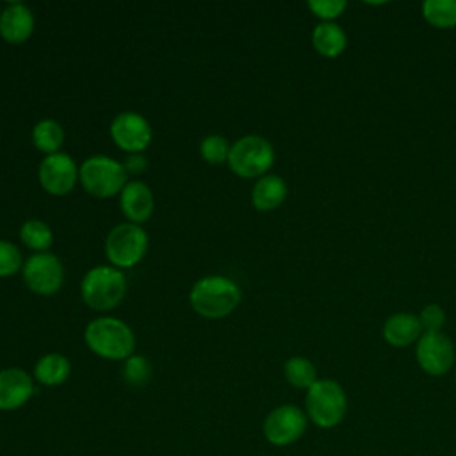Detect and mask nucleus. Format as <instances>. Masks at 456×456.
I'll return each instance as SVG.
<instances>
[{"mask_svg":"<svg viewBox=\"0 0 456 456\" xmlns=\"http://www.w3.org/2000/svg\"><path fill=\"white\" fill-rule=\"evenodd\" d=\"M305 413L321 429L342 424L347 413V395L337 379L319 378L305 395Z\"/></svg>","mask_w":456,"mask_h":456,"instance_id":"obj_1","label":"nucleus"},{"mask_svg":"<svg viewBox=\"0 0 456 456\" xmlns=\"http://www.w3.org/2000/svg\"><path fill=\"white\" fill-rule=\"evenodd\" d=\"M239 285L226 276H205L198 280L189 294L192 308L208 319L226 317L240 303Z\"/></svg>","mask_w":456,"mask_h":456,"instance_id":"obj_2","label":"nucleus"},{"mask_svg":"<svg viewBox=\"0 0 456 456\" xmlns=\"http://www.w3.org/2000/svg\"><path fill=\"white\" fill-rule=\"evenodd\" d=\"M87 347L107 360H126L135 347L132 330L116 317H98L86 328Z\"/></svg>","mask_w":456,"mask_h":456,"instance_id":"obj_3","label":"nucleus"},{"mask_svg":"<svg viewBox=\"0 0 456 456\" xmlns=\"http://www.w3.org/2000/svg\"><path fill=\"white\" fill-rule=\"evenodd\" d=\"M126 280L121 271L109 265H98L86 273L80 294L87 306L94 310H110L125 296Z\"/></svg>","mask_w":456,"mask_h":456,"instance_id":"obj_4","label":"nucleus"},{"mask_svg":"<svg viewBox=\"0 0 456 456\" xmlns=\"http://www.w3.org/2000/svg\"><path fill=\"white\" fill-rule=\"evenodd\" d=\"M78 176L84 189L96 198H110L126 185L125 166L105 155H94L84 160Z\"/></svg>","mask_w":456,"mask_h":456,"instance_id":"obj_5","label":"nucleus"},{"mask_svg":"<svg viewBox=\"0 0 456 456\" xmlns=\"http://www.w3.org/2000/svg\"><path fill=\"white\" fill-rule=\"evenodd\" d=\"M274 162V150L265 137L244 135L230 146L228 166L242 178L264 176Z\"/></svg>","mask_w":456,"mask_h":456,"instance_id":"obj_6","label":"nucleus"},{"mask_svg":"<svg viewBox=\"0 0 456 456\" xmlns=\"http://www.w3.org/2000/svg\"><path fill=\"white\" fill-rule=\"evenodd\" d=\"M308 428L305 410L296 404H280L273 408L262 424L264 438L274 447H287L297 442Z\"/></svg>","mask_w":456,"mask_h":456,"instance_id":"obj_7","label":"nucleus"},{"mask_svg":"<svg viewBox=\"0 0 456 456\" xmlns=\"http://www.w3.org/2000/svg\"><path fill=\"white\" fill-rule=\"evenodd\" d=\"M148 249L146 232L134 223L114 226L105 240L107 258L118 267H132L144 256Z\"/></svg>","mask_w":456,"mask_h":456,"instance_id":"obj_8","label":"nucleus"},{"mask_svg":"<svg viewBox=\"0 0 456 456\" xmlns=\"http://www.w3.org/2000/svg\"><path fill=\"white\" fill-rule=\"evenodd\" d=\"M415 358L422 372L436 378L452 369L456 362V349L444 331L422 333L415 344Z\"/></svg>","mask_w":456,"mask_h":456,"instance_id":"obj_9","label":"nucleus"},{"mask_svg":"<svg viewBox=\"0 0 456 456\" xmlns=\"http://www.w3.org/2000/svg\"><path fill=\"white\" fill-rule=\"evenodd\" d=\"M64 278L61 260L52 253H34L23 265V280L27 287L41 296L55 294Z\"/></svg>","mask_w":456,"mask_h":456,"instance_id":"obj_10","label":"nucleus"},{"mask_svg":"<svg viewBox=\"0 0 456 456\" xmlns=\"http://www.w3.org/2000/svg\"><path fill=\"white\" fill-rule=\"evenodd\" d=\"M78 169L75 160L68 153L46 155L39 164V182L50 194L62 196L69 192L77 183Z\"/></svg>","mask_w":456,"mask_h":456,"instance_id":"obj_11","label":"nucleus"},{"mask_svg":"<svg viewBox=\"0 0 456 456\" xmlns=\"http://www.w3.org/2000/svg\"><path fill=\"white\" fill-rule=\"evenodd\" d=\"M110 135L121 150L137 153L150 144L151 126L141 114L121 112L110 123Z\"/></svg>","mask_w":456,"mask_h":456,"instance_id":"obj_12","label":"nucleus"},{"mask_svg":"<svg viewBox=\"0 0 456 456\" xmlns=\"http://www.w3.org/2000/svg\"><path fill=\"white\" fill-rule=\"evenodd\" d=\"M34 395V379L23 369L9 367L0 370V410L14 411Z\"/></svg>","mask_w":456,"mask_h":456,"instance_id":"obj_13","label":"nucleus"},{"mask_svg":"<svg viewBox=\"0 0 456 456\" xmlns=\"http://www.w3.org/2000/svg\"><path fill=\"white\" fill-rule=\"evenodd\" d=\"M422 333L424 331L419 317L410 312L392 314L383 322V330H381L385 342L390 344L392 347H408L411 344H417Z\"/></svg>","mask_w":456,"mask_h":456,"instance_id":"obj_14","label":"nucleus"},{"mask_svg":"<svg viewBox=\"0 0 456 456\" xmlns=\"http://www.w3.org/2000/svg\"><path fill=\"white\" fill-rule=\"evenodd\" d=\"M119 207L123 214L134 223L146 221L153 212V196L144 182H128L119 192Z\"/></svg>","mask_w":456,"mask_h":456,"instance_id":"obj_15","label":"nucleus"},{"mask_svg":"<svg viewBox=\"0 0 456 456\" xmlns=\"http://www.w3.org/2000/svg\"><path fill=\"white\" fill-rule=\"evenodd\" d=\"M34 30V14L23 4H11L0 14V34L11 45L25 43Z\"/></svg>","mask_w":456,"mask_h":456,"instance_id":"obj_16","label":"nucleus"},{"mask_svg":"<svg viewBox=\"0 0 456 456\" xmlns=\"http://www.w3.org/2000/svg\"><path fill=\"white\" fill-rule=\"evenodd\" d=\"M287 198V183L278 175H264L253 185L251 203L260 212H269L280 207Z\"/></svg>","mask_w":456,"mask_h":456,"instance_id":"obj_17","label":"nucleus"},{"mask_svg":"<svg viewBox=\"0 0 456 456\" xmlns=\"http://www.w3.org/2000/svg\"><path fill=\"white\" fill-rule=\"evenodd\" d=\"M312 45L319 55L335 59L346 50L347 36L338 23L321 21L312 32Z\"/></svg>","mask_w":456,"mask_h":456,"instance_id":"obj_18","label":"nucleus"},{"mask_svg":"<svg viewBox=\"0 0 456 456\" xmlns=\"http://www.w3.org/2000/svg\"><path fill=\"white\" fill-rule=\"evenodd\" d=\"M71 372V365L68 358L59 353L43 354L34 365V376L41 385L57 387L62 385Z\"/></svg>","mask_w":456,"mask_h":456,"instance_id":"obj_19","label":"nucleus"},{"mask_svg":"<svg viewBox=\"0 0 456 456\" xmlns=\"http://www.w3.org/2000/svg\"><path fill=\"white\" fill-rule=\"evenodd\" d=\"M422 18L435 28L456 27V0H426L420 5Z\"/></svg>","mask_w":456,"mask_h":456,"instance_id":"obj_20","label":"nucleus"},{"mask_svg":"<svg viewBox=\"0 0 456 456\" xmlns=\"http://www.w3.org/2000/svg\"><path fill=\"white\" fill-rule=\"evenodd\" d=\"M283 374L294 388L308 390L319 378L315 365L305 356H290L283 365Z\"/></svg>","mask_w":456,"mask_h":456,"instance_id":"obj_21","label":"nucleus"},{"mask_svg":"<svg viewBox=\"0 0 456 456\" xmlns=\"http://www.w3.org/2000/svg\"><path fill=\"white\" fill-rule=\"evenodd\" d=\"M32 141L39 151L52 155V153H57V150L64 142V130L57 121L43 119L34 126Z\"/></svg>","mask_w":456,"mask_h":456,"instance_id":"obj_22","label":"nucleus"},{"mask_svg":"<svg viewBox=\"0 0 456 456\" xmlns=\"http://www.w3.org/2000/svg\"><path fill=\"white\" fill-rule=\"evenodd\" d=\"M20 239L27 248L45 253V249H48L52 246L53 235L46 223H43L39 219H30L21 224Z\"/></svg>","mask_w":456,"mask_h":456,"instance_id":"obj_23","label":"nucleus"},{"mask_svg":"<svg viewBox=\"0 0 456 456\" xmlns=\"http://www.w3.org/2000/svg\"><path fill=\"white\" fill-rule=\"evenodd\" d=\"M151 376V365L150 362L141 354H132L125 360L123 367V378L132 387L144 385Z\"/></svg>","mask_w":456,"mask_h":456,"instance_id":"obj_24","label":"nucleus"},{"mask_svg":"<svg viewBox=\"0 0 456 456\" xmlns=\"http://www.w3.org/2000/svg\"><path fill=\"white\" fill-rule=\"evenodd\" d=\"M201 157L210 162V164H221L224 160H228V153H230V146L228 141L221 135H208L201 141L200 146Z\"/></svg>","mask_w":456,"mask_h":456,"instance_id":"obj_25","label":"nucleus"},{"mask_svg":"<svg viewBox=\"0 0 456 456\" xmlns=\"http://www.w3.org/2000/svg\"><path fill=\"white\" fill-rule=\"evenodd\" d=\"M308 9L314 16L321 21H335L338 16L344 14L347 2L346 0H310Z\"/></svg>","mask_w":456,"mask_h":456,"instance_id":"obj_26","label":"nucleus"},{"mask_svg":"<svg viewBox=\"0 0 456 456\" xmlns=\"http://www.w3.org/2000/svg\"><path fill=\"white\" fill-rule=\"evenodd\" d=\"M21 267L20 249L7 240H0V278L12 276Z\"/></svg>","mask_w":456,"mask_h":456,"instance_id":"obj_27","label":"nucleus"},{"mask_svg":"<svg viewBox=\"0 0 456 456\" xmlns=\"http://www.w3.org/2000/svg\"><path fill=\"white\" fill-rule=\"evenodd\" d=\"M419 321H420V326H422V331L424 333H435V331H442L444 324H445V312L440 305L436 303H431V305H426L420 314L417 315Z\"/></svg>","mask_w":456,"mask_h":456,"instance_id":"obj_28","label":"nucleus"},{"mask_svg":"<svg viewBox=\"0 0 456 456\" xmlns=\"http://www.w3.org/2000/svg\"><path fill=\"white\" fill-rule=\"evenodd\" d=\"M126 171H132V173H142L144 167H146V160L142 155H130L126 159V162L123 164Z\"/></svg>","mask_w":456,"mask_h":456,"instance_id":"obj_29","label":"nucleus"},{"mask_svg":"<svg viewBox=\"0 0 456 456\" xmlns=\"http://www.w3.org/2000/svg\"><path fill=\"white\" fill-rule=\"evenodd\" d=\"M454 383H456V372H454Z\"/></svg>","mask_w":456,"mask_h":456,"instance_id":"obj_30","label":"nucleus"}]
</instances>
